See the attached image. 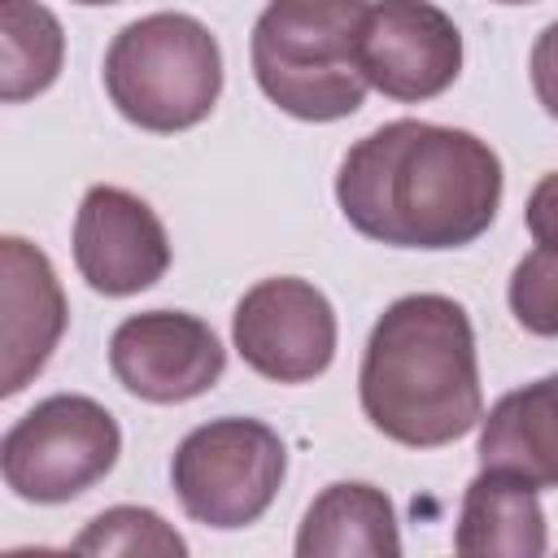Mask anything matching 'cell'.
<instances>
[{
  "instance_id": "1",
  "label": "cell",
  "mask_w": 558,
  "mask_h": 558,
  "mask_svg": "<svg viewBox=\"0 0 558 558\" xmlns=\"http://www.w3.org/2000/svg\"><path fill=\"white\" fill-rule=\"evenodd\" d=\"M353 231L392 248H462L501 209V157L462 126L397 118L362 135L336 174Z\"/></svg>"
},
{
  "instance_id": "2",
  "label": "cell",
  "mask_w": 558,
  "mask_h": 558,
  "mask_svg": "<svg viewBox=\"0 0 558 558\" xmlns=\"http://www.w3.org/2000/svg\"><path fill=\"white\" fill-rule=\"evenodd\" d=\"M362 414L405 449H440L484 418L475 327L453 296L410 292L392 301L362 353Z\"/></svg>"
},
{
  "instance_id": "3",
  "label": "cell",
  "mask_w": 558,
  "mask_h": 558,
  "mask_svg": "<svg viewBox=\"0 0 558 558\" xmlns=\"http://www.w3.org/2000/svg\"><path fill=\"white\" fill-rule=\"evenodd\" d=\"M362 0H275L253 26V78L270 105L301 122H336L362 109L357 61Z\"/></svg>"
},
{
  "instance_id": "4",
  "label": "cell",
  "mask_w": 558,
  "mask_h": 558,
  "mask_svg": "<svg viewBox=\"0 0 558 558\" xmlns=\"http://www.w3.org/2000/svg\"><path fill=\"white\" fill-rule=\"evenodd\" d=\"M105 92L113 109L153 135L205 122L222 92V48L192 13H148L126 22L105 52Z\"/></svg>"
},
{
  "instance_id": "5",
  "label": "cell",
  "mask_w": 558,
  "mask_h": 558,
  "mask_svg": "<svg viewBox=\"0 0 558 558\" xmlns=\"http://www.w3.org/2000/svg\"><path fill=\"white\" fill-rule=\"evenodd\" d=\"M288 475V449L279 432L262 418L227 414L192 427L174 458H170V484L187 519L214 527V532H235L257 523L279 484Z\"/></svg>"
},
{
  "instance_id": "6",
  "label": "cell",
  "mask_w": 558,
  "mask_h": 558,
  "mask_svg": "<svg viewBox=\"0 0 558 558\" xmlns=\"http://www.w3.org/2000/svg\"><path fill=\"white\" fill-rule=\"evenodd\" d=\"M122 453L118 418L83 397L57 392L35 401L0 440V475L22 501L57 506L87 493Z\"/></svg>"
},
{
  "instance_id": "7",
  "label": "cell",
  "mask_w": 558,
  "mask_h": 558,
  "mask_svg": "<svg viewBox=\"0 0 558 558\" xmlns=\"http://www.w3.org/2000/svg\"><path fill=\"white\" fill-rule=\"evenodd\" d=\"M231 340L262 379L310 384L336 357V310L310 279L275 275L235 301Z\"/></svg>"
},
{
  "instance_id": "8",
  "label": "cell",
  "mask_w": 558,
  "mask_h": 558,
  "mask_svg": "<svg viewBox=\"0 0 558 558\" xmlns=\"http://www.w3.org/2000/svg\"><path fill=\"white\" fill-rule=\"evenodd\" d=\"M109 371L131 397L179 405L222 379L227 349L218 331L187 310H144L113 327Z\"/></svg>"
},
{
  "instance_id": "9",
  "label": "cell",
  "mask_w": 558,
  "mask_h": 558,
  "mask_svg": "<svg viewBox=\"0 0 558 558\" xmlns=\"http://www.w3.org/2000/svg\"><path fill=\"white\" fill-rule=\"evenodd\" d=\"M357 61L388 100H432L462 74V35L453 17L427 0H379L362 9Z\"/></svg>"
},
{
  "instance_id": "10",
  "label": "cell",
  "mask_w": 558,
  "mask_h": 558,
  "mask_svg": "<svg viewBox=\"0 0 558 558\" xmlns=\"http://www.w3.org/2000/svg\"><path fill=\"white\" fill-rule=\"evenodd\" d=\"M74 266L100 296H135L170 270V235L148 201L96 183L74 214Z\"/></svg>"
},
{
  "instance_id": "11",
  "label": "cell",
  "mask_w": 558,
  "mask_h": 558,
  "mask_svg": "<svg viewBox=\"0 0 558 558\" xmlns=\"http://www.w3.org/2000/svg\"><path fill=\"white\" fill-rule=\"evenodd\" d=\"M65 292L44 248L22 235L0 240V397H17L65 336Z\"/></svg>"
},
{
  "instance_id": "12",
  "label": "cell",
  "mask_w": 558,
  "mask_h": 558,
  "mask_svg": "<svg viewBox=\"0 0 558 558\" xmlns=\"http://www.w3.org/2000/svg\"><path fill=\"white\" fill-rule=\"evenodd\" d=\"M480 471L558 488V371L506 392L480 418Z\"/></svg>"
},
{
  "instance_id": "13",
  "label": "cell",
  "mask_w": 558,
  "mask_h": 558,
  "mask_svg": "<svg viewBox=\"0 0 558 558\" xmlns=\"http://www.w3.org/2000/svg\"><path fill=\"white\" fill-rule=\"evenodd\" d=\"M292 558H401L392 497L362 480L327 484L301 514Z\"/></svg>"
},
{
  "instance_id": "14",
  "label": "cell",
  "mask_w": 558,
  "mask_h": 558,
  "mask_svg": "<svg viewBox=\"0 0 558 558\" xmlns=\"http://www.w3.org/2000/svg\"><path fill=\"white\" fill-rule=\"evenodd\" d=\"M453 545L458 558H545L549 527L536 488L501 471H480L462 493Z\"/></svg>"
},
{
  "instance_id": "15",
  "label": "cell",
  "mask_w": 558,
  "mask_h": 558,
  "mask_svg": "<svg viewBox=\"0 0 558 558\" xmlns=\"http://www.w3.org/2000/svg\"><path fill=\"white\" fill-rule=\"evenodd\" d=\"M65 35L52 9L9 0L0 9V100L17 105L48 92L61 74Z\"/></svg>"
},
{
  "instance_id": "16",
  "label": "cell",
  "mask_w": 558,
  "mask_h": 558,
  "mask_svg": "<svg viewBox=\"0 0 558 558\" xmlns=\"http://www.w3.org/2000/svg\"><path fill=\"white\" fill-rule=\"evenodd\" d=\"M74 558H187V541L148 506H109L74 536Z\"/></svg>"
},
{
  "instance_id": "17",
  "label": "cell",
  "mask_w": 558,
  "mask_h": 558,
  "mask_svg": "<svg viewBox=\"0 0 558 558\" xmlns=\"http://www.w3.org/2000/svg\"><path fill=\"white\" fill-rule=\"evenodd\" d=\"M510 314L532 336H558V253L532 248L514 270L506 288Z\"/></svg>"
},
{
  "instance_id": "18",
  "label": "cell",
  "mask_w": 558,
  "mask_h": 558,
  "mask_svg": "<svg viewBox=\"0 0 558 558\" xmlns=\"http://www.w3.org/2000/svg\"><path fill=\"white\" fill-rule=\"evenodd\" d=\"M527 70H532V92H536L541 109L558 122V22H549V26L536 35Z\"/></svg>"
},
{
  "instance_id": "19",
  "label": "cell",
  "mask_w": 558,
  "mask_h": 558,
  "mask_svg": "<svg viewBox=\"0 0 558 558\" xmlns=\"http://www.w3.org/2000/svg\"><path fill=\"white\" fill-rule=\"evenodd\" d=\"M527 231L536 248L558 253V170H549L527 196Z\"/></svg>"
},
{
  "instance_id": "20",
  "label": "cell",
  "mask_w": 558,
  "mask_h": 558,
  "mask_svg": "<svg viewBox=\"0 0 558 558\" xmlns=\"http://www.w3.org/2000/svg\"><path fill=\"white\" fill-rule=\"evenodd\" d=\"M4 558H74V549H48V545H22V549H9Z\"/></svg>"
}]
</instances>
